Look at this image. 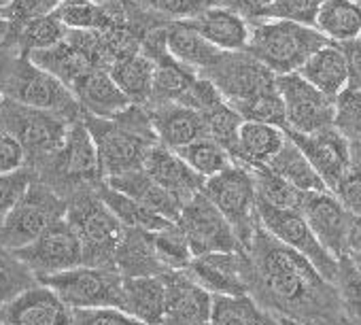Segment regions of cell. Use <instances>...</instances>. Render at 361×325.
Returning a JSON list of instances; mask_svg holds the SVG:
<instances>
[{"label":"cell","instance_id":"obj_46","mask_svg":"<svg viewBox=\"0 0 361 325\" xmlns=\"http://www.w3.org/2000/svg\"><path fill=\"white\" fill-rule=\"evenodd\" d=\"M338 262H340V270H338L336 287L340 291L348 325H353L361 321V268H357L348 257H342Z\"/></svg>","mask_w":361,"mask_h":325},{"label":"cell","instance_id":"obj_44","mask_svg":"<svg viewBox=\"0 0 361 325\" xmlns=\"http://www.w3.org/2000/svg\"><path fill=\"white\" fill-rule=\"evenodd\" d=\"M245 121H257V123H270L279 128H287V111L283 96L279 94V87L272 92H264L243 104L234 106Z\"/></svg>","mask_w":361,"mask_h":325},{"label":"cell","instance_id":"obj_62","mask_svg":"<svg viewBox=\"0 0 361 325\" xmlns=\"http://www.w3.org/2000/svg\"><path fill=\"white\" fill-rule=\"evenodd\" d=\"M359 3H361V0H359Z\"/></svg>","mask_w":361,"mask_h":325},{"label":"cell","instance_id":"obj_55","mask_svg":"<svg viewBox=\"0 0 361 325\" xmlns=\"http://www.w3.org/2000/svg\"><path fill=\"white\" fill-rule=\"evenodd\" d=\"M344 257H348L357 268H361V215H353V221L346 234Z\"/></svg>","mask_w":361,"mask_h":325},{"label":"cell","instance_id":"obj_37","mask_svg":"<svg viewBox=\"0 0 361 325\" xmlns=\"http://www.w3.org/2000/svg\"><path fill=\"white\" fill-rule=\"evenodd\" d=\"M64 0H11L0 9V49H7L11 41L35 20L56 13Z\"/></svg>","mask_w":361,"mask_h":325},{"label":"cell","instance_id":"obj_49","mask_svg":"<svg viewBox=\"0 0 361 325\" xmlns=\"http://www.w3.org/2000/svg\"><path fill=\"white\" fill-rule=\"evenodd\" d=\"M334 194L353 215H361V145H350V166Z\"/></svg>","mask_w":361,"mask_h":325},{"label":"cell","instance_id":"obj_39","mask_svg":"<svg viewBox=\"0 0 361 325\" xmlns=\"http://www.w3.org/2000/svg\"><path fill=\"white\" fill-rule=\"evenodd\" d=\"M255 177V188H257V200L281 209V211H298L304 213V204L308 198V192L298 190L295 185H291L289 181H285L283 177L274 175L268 166L253 171Z\"/></svg>","mask_w":361,"mask_h":325},{"label":"cell","instance_id":"obj_2","mask_svg":"<svg viewBox=\"0 0 361 325\" xmlns=\"http://www.w3.org/2000/svg\"><path fill=\"white\" fill-rule=\"evenodd\" d=\"M83 121L96 142L104 179L142 168L149 151L159 142L147 106L130 104L115 117L83 113Z\"/></svg>","mask_w":361,"mask_h":325},{"label":"cell","instance_id":"obj_13","mask_svg":"<svg viewBox=\"0 0 361 325\" xmlns=\"http://www.w3.org/2000/svg\"><path fill=\"white\" fill-rule=\"evenodd\" d=\"M176 226L185 232L194 257L245 249L230 221L202 192L183 207Z\"/></svg>","mask_w":361,"mask_h":325},{"label":"cell","instance_id":"obj_41","mask_svg":"<svg viewBox=\"0 0 361 325\" xmlns=\"http://www.w3.org/2000/svg\"><path fill=\"white\" fill-rule=\"evenodd\" d=\"M176 153L204 179H211L234 164L232 155L217 140H213L209 136L176 149Z\"/></svg>","mask_w":361,"mask_h":325},{"label":"cell","instance_id":"obj_32","mask_svg":"<svg viewBox=\"0 0 361 325\" xmlns=\"http://www.w3.org/2000/svg\"><path fill=\"white\" fill-rule=\"evenodd\" d=\"M314 28L331 43L361 39V3L359 0H323Z\"/></svg>","mask_w":361,"mask_h":325},{"label":"cell","instance_id":"obj_20","mask_svg":"<svg viewBox=\"0 0 361 325\" xmlns=\"http://www.w3.org/2000/svg\"><path fill=\"white\" fill-rule=\"evenodd\" d=\"M304 217L319 243L336 259H342L346 234L353 221V213L342 204V200L334 192H308Z\"/></svg>","mask_w":361,"mask_h":325},{"label":"cell","instance_id":"obj_57","mask_svg":"<svg viewBox=\"0 0 361 325\" xmlns=\"http://www.w3.org/2000/svg\"><path fill=\"white\" fill-rule=\"evenodd\" d=\"M85 3H96V5H102V3H109V0H85Z\"/></svg>","mask_w":361,"mask_h":325},{"label":"cell","instance_id":"obj_52","mask_svg":"<svg viewBox=\"0 0 361 325\" xmlns=\"http://www.w3.org/2000/svg\"><path fill=\"white\" fill-rule=\"evenodd\" d=\"M26 166V153L22 145L5 130L0 128V175H7Z\"/></svg>","mask_w":361,"mask_h":325},{"label":"cell","instance_id":"obj_43","mask_svg":"<svg viewBox=\"0 0 361 325\" xmlns=\"http://www.w3.org/2000/svg\"><path fill=\"white\" fill-rule=\"evenodd\" d=\"M39 285L37 274L9 249L0 247V306Z\"/></svg>","mask_w":361,"mask_h":325},{"label":"cell","instance_id":"obj_6","mask_svg":"<svg viewBox=\"0 0 361 325\" xmlns=\"http://www.w3.org/2000/svg\"><path fill=\"white\" fill-rule=\"evenodd\" d=\"M71 123L56 113L26 106L11 98H5L0 104V128H5L22 145L26 166L37 175L64 145Z\"/></svg>","mask_w":361,"mask_h":325},{"label":"cell","instance_id":"obj_9","mask_svg":"<svg viewBox=\"0 0 361 325\" xmlns=\"http://www.w3.org/2000/svg\"><path fill=\"white\" fill-rule=\"evenodd\" d=\"M68 200L43 181H32L22 200L0 226V247L18 251L37 240L47 228L64 219Z\"/></svg>","mask_w":361,"mask_h":325},{"label":"cell","instance_id":"obj_34","mask_svg":"<svg viewBox=\"0 0 361 325\" xmlns=\"http://www.w3.org/2000/svg\"><path fill=\"white\" fill-rule=\"evenodd\" d=\"M268 168L302 192H329L325 181L319 177L314 166L308 161V157L289 136L283 149L272 157Z\"/></svg>","mask_w":361,"mask_h":325},{"label":"cell","instance_id":"obj_35","mask_svg":"<svg viewBox=\"0 0 361 325\" xmlns=\"http://www.w3.org/2000/svg\"><path fill=\"white\" fill-rule=\"evenodd\" d=\"M98 194L100 198L106 202V207L115 213V217L126 226V228H134V230H147V232H159L164 228H168L170 219L161 217L159 213L151 211L149 207L136 202L134 198L113 190L111 185H106L104 181L98 185Z\"/></svg>","mask_w":361,"mask_h":325},{"label":"cell","instance_id":"obj_11","mask_svg":"<svg viewBox=\"0 0 361 325\" xmlns=\"http://www.w3.org/2000/svg\"><path fill=\"white\" fill-rule=\"evenodd\" d=\"M200 75L215 83L230 106L276 90V75L247 51H224L219 60Z\"/></svg>","mask_w":361,"mask_h":325},{"label":"cell","instance_id":"obj_27","mask_svg":"<svg viewBox=\"0 0 361 325\" xmlns=\"http://www.w3.org/2000/svg\"><path fill=\"white\" fill-rule=\"evenodd\" d=\"M168 287L164 274L126 278L123 283V310L147 325H161L166 319Z\"/></svg>","mask_w":361,"mask_h":325},{"label":"cell","instance_id":"obj_56","mask_svg":"<svg viewBox=\"0 0 361 325\" xmlns=\"http://www.w3.org/2000/svg\"><path fill=\"white\" fill-rule=\"evenodd\" d=\"M281 325H306V323H300V321H293V319H285V317H279Z\"/></svg>","mask_w":361,"mask_h":325},{"label":"cell","instance_id":"obj_17","mask_svg":"<svg viewBox=\"0 0 361 325\" xmlns=\"http://www.w3.org/2000/svg\"><path fill=\"white\" fill-rule=\"evenodd\" d=\"M285 134L302 149L329 192H336L344 173L350 166V142L334 128H323L310 134L285 130Z\"/></svg>","mask_w":361,"mask_h":325},{"label":"cell","instance_id":"obj_5","mask_svg":"<svg viewBox=\"0 0 361 325\" xmlns=\"http://www.w3.org/2000/svg\"><path fill=\"white\" fill-rule=\"evenodd\" d=\"M68 223L83 247V266L115 268V253L126 234V226L100 198L98 188L79 190L68 198Z\"/></svg>","mask_w":361,"mask_h":325},{"label":"cell","instance_id":"obj_38","mask_svg":"<svg viewBox=\"0 0 361 325\" xmlns=\"http://www.w3.org/2000/svg\"><path fill=\"white\" fill-rule=\"evenodd\" d=\"M66 24L62 22V18L56 13H49L45 18H39L35 22H30L13 41L5 51L11 54H22V56H30L35 51L54 47L58 43H62L66 39Z\"/></svg>","mask_w":361,"mask_h":325},{"label":"cell","instance_id":"obj_25","mask_svg":"<svg viewBox=\"0 0 361 325\" xmlns=\"http://www.w3.org/2000/svg\"><path fill=\"white\" fill-rule=\"evenodd\" d=\"M115 268L123 278L159 276L168 272L155 251L153 232L134 228H126L121 245L115 253Z\"/></svg>","mask_w":361,"mask_h":325},{"label":"cell","instance_id":"obj_36","mask_svg":"<svg viewBox=\"0 0 361 325\" xmlns=\"http://www.w3.org/2000/svg\"><path fill=\"white\" fill-rule=\"evenodd\" d=\"M211 325H281V321L251 295H215Z\"/></svg>","mask_w":361,"mask_h":325},{"label":"cell","instance_id":"obj_42","mask_svg":"<svg viewBox=\"0 0 361 325\" xmlns=\"http://www.w3.org/2000/svg\"><path fill=\"white\" fill-rule=\"evenodd\" d=\"M153 243H155V251L168 272L188 270L190 264L194 262L190 240H188L185 232L176 226V221L159 232H153Z\"/></svg>","mask_w":361,"mask_h":325},{"label":"cell","instance_id":"obj_1","mask_svg":"<svg viewBox=\"0 0 361 325\" xmlns=\"http://www.w3.org/2000/svg\"><path fill=\"white\" fill-rule=\"evenodd\" d=\"M255 278L251 298L276 317L306 325H348L340 291L295 249L262 226L249 247Z\"/></svg>","mask_w":361,"mask_h":325},{"label":"cell","instance_id":"obj_50","mask_svg":"<svg viewBox=\"0 0 361 325\" xmlns=\"http://www.w3.org/2000/svg\"><path fill=\"white\" fill-rule=\"evenodd\" d=\"M323 0H274L266 20H291L314 26Z\"/></svg>","mask_w":361,"mask_h":325},{"label":"cell","instance_id":"obj_31","mask_svg":"<svg viewBox=\"0 0 361 325\" xmlns=\"http://www.w3.org/2000/svg\"><path fill=\"white\" fill-rule=\"evenodd\" d=\"M109 73L132 104L149 106L153 96V77H155V64L151 58H147L142 51L132 54L128 58L117 60L109 68Z\"/></svg>","mask_w":361,"mask_h":325},{"label":"cell","instance_id":"obj_26","mask_svg":"<svg viewBox=\"0 0 361 325\" xmlns=\"http://www.w3.org/2000/svg\"><path fill=\"white\" fill-rule=\"evenodd\" d=\"M287 142V134L279 125L245 121L238 132V149L234 164L247 166L249 171H257L268 166L272 157Z\"/></svg>","mask_w":361,"mask_h":325},{"label":"cell","instance_id":"obj_8","mask_svg":"<svg viewBox=\"0 0 361 325\" xmlns=\"http://www.w3.org/2000/svg\"><path fill=\"white\" fill-rule=\"evenodd\" d=\"M202 194L221 211V215L230 221L236 236L240 238L243 247L249 251L255 232L262 226L253 171L240 164H232L224 173L207 179Z\"/></svg>","mask_w":361,"mask_h":325},{"label":"cell","instance_id":"obj_59","mask_svg":"<svg viewBox=\"0 0 361 325\" xmlns=\"http://www.w3.org/2000/svg\"><path fill=\"white\" fill-rule=\"evenodd\" d=\"M3 100H5V92H3V87H0V104H3Z\"/></svg>","mask_w":361,"mask_h":325},{"label":"cell","instance_id":"obj_24","mask_svg":"<svg viewBox=\"0 0 361 325\" xmlns=\"http://www.w3.org/2000/svg\"><path fill=\"white\" fill-rule=\"evenodd\" d=\"M83 113L96 117H115L132 102L113 81L111 73L104 68L90 70L83 79H79L73 87Z\"/></svg>","mask_w":361,"mask_h":325},{"label":"cell","instance_id":"obj_18","mask_svg":"<svg viewBox=\"0 0 361 325\" xmlns=\"http://www.w3.org/2000/svg\"><path fill=\"white\" fill-rule=\"evenodd\" d=\"M5 325H73V308L47 285L39 283L0 306Z\"/></svg>","mask_w":361,"mask_h":325},{"label":"cell","instance_id":"obj_45","mask_svg":"<svg viewBox=\"0 0 361 325\" xmlns=\"http://www.w3.org/2000/svg\"><path fill=\"white\" fill-rule=\"evenodd\" d=\"M334 128L350 145H361V90L346 87L336 96Z\"/></svg>","mask_w":361,"mask_h":325},{"label":"cell","instance_id":"obj_51","mask_svg":"<svg viewBox=\"0 0 361 325\" xmlns=\"http://www.w3.org/2000/svg\"><path fill=\"white\" fill-rule=\"evenodd\" d=\"M73 325H142L121 308H73Z\"/></svg>","mask_w":361,"mask_h":325},{"label":"cell","instance_id":"obj_33","mask_svg":"<svg viewBox=\"0 0 361 325\" xmlns=\"http://www.w3.org/2000/svg\"><path fill=\"white\" fill-rule=\"evenodd\" d=\"M32 62H37L41 68H45L47 73H51L54 77H58L66 87H75V83L79 79H83L90 70H94L96 66L92 64V60L73 43H68L66 39L54 47L41 49L30 54Z\"/></svg>","mask_w":361,"mask_h":325},{"label":"cell","instance_id":"obj_16","mask_svg":"<svg viewBox=\"0 0 361 325\" xmlns=\"http://www.w3.org/2000/svg\"><path fill=\"white\" fill-rule=\"evenodd\" d=\"M13 253L37 274V278L83 266L81 240L66 217L47 228L37 240Z\"/></svg>","mask_w":361,"mask_h":325},{"label":"cell","instance_id":"obj_12","mask_svg":"<svg viewBox=\"0 0 361 325\" xmlns=\"http://www.w3.org/2000/svg\"><path fill=\"white\" fill-rule=\"evenodd\" d=\"M257 213H259V223L266 232H270L276 240H281L283 245L295 249L306 259H310L327 281H331V283L338 281L340 262L319 243V238L314 236L312 228L308 226L304 213L281 211V209L268 207L259 200H257Z\"/></svg>","mask_w":361,"mask_h":325},{"label":"cell","instance_id":"obj_29","mask_svg":"<svg viewBox=\"0 0 361 325\" xmlns=\"http://www.w3.org/2000/svg\"><path fill=\"white\" fill-rule=\"evenodd\" d=\"M308 83H312L323 94L336 98L348 87V70L346 60L338 43H327L319 51H314L308 62L298 70Z\"/></svg>","mask_w":361,"mask_h":325},{"label":"cell","instance_id":"obj_47","mask_svg":"<svg viewBox=\"0 0 361 325\" xmlns=\"http://www.w3.org/2000/svg\"><path fill=\"white\" fill-rule=\"evenodd\" d=\"M132 3L166 18L168 22L194 20L217 5L215 0H132Z\"/></svg>","mask_w":361,"mask_h":325},{"label":"cell","instance_id":"obj_30","mask_svg":"<svg viewBox=\"0 0 361 325\" xmlns=\"http://www.w3.org/2000/svg\"><path fill=\"white\" fill-rule=\"evenodd\" d=\"M166 43H168V51L178 62L196 68L198 73L211 68L224 54L185 22H170L166 26Z\"/></svg>","mask_w":361,"mask_h":325},{"label":"cell","instance_id":"obj_54","mask_svg":"<svg viewBox=\"0 0 361 325\" xmlns=\"http://www.w3.org/2000/svg\"><path fill=\"white\" fill-rule=\"evenodd\" d=\"M344 60H346V70H348V87L361 90V39L348 41V43H338Z\"/></svg>","mask_w":361,"mask_h":325},{"label":"cell","instance_id":"obj_28","mask_svg":"<svg viewBox=\"0 0 361 325\" xmlns=\"http://www.w3.org/2000/svg\"><path fill=\"white\" fill-rule=\"evenodd\" d=\"M104 183L111 185L113 190L134 198L136 202L149 207L151 211L159 213L161 217H166L170 221H176L180 211H183V204H180L172 194H168L161 185H157L142 168L109 177V179H104Z\"/></svg>","mask_w":361,"mask_h":325},{"label":"cell","instance_id":"obj_40","mask_svg":"<svg viewBox=\"0 0 361 325\" xmlns=\"http://www.w3.org/2000/svg\"><path fill=\"white\" fill-rule=\"evenodd\" d=\"M200 115H202V119L207 123L209 138L217 140L234 159L236 149H238V132H240V125L245 123L240 113L234 106H230L226 102V98H221L219 102L204 109Z\"/></svg>","mask_w":361,"mask_h":325},{"label":"cell","instance_id":"obj_53","mask_svg":"<svg viewBox=\"0 0 361 325\" xmlns=\"http://www.w3.org/2000/svg\"><path fill=\"white\" fill-rule=\"evenodd\" d=\"M272 3H274V0H226L224 7L236 11L249 24H255V22H262V20L268 18V11H270Z\"/></svg>","mask_w":361,"mask_h":325},{"label":"cell","instance_id":"obj_14","mask_svg":"<svg viewBox=\"0 0 361 325\" xmlns=\"http://www.w3.org/2000/svg\"><path fill=\"white\" fill-rule=\"evenodd\" d=\"M276 87L287 111V128L300 134H310L334 125L336 98L323 94L308 83L300 73L276 75Z\"/></svg>","mask_w":361,"mask_h":325},{"label":"cell","instance_id":"obj_22","mask_svg":"<svg viewBox=\"0 0 361 325\" xmlns=\"http://www.w3.org/2000/svg\"><path fill=\"white\" fill-rule=\"evenodd\" d=\"M147 111L151 115L159 142L170 147L172 151L209 136L202 115L192 106L180 102H161L149 104Z\"/></svg>","mask_w":361,"mask_h":325},{"label":"cell","instance_id":"obj_19","mask_svg":"<svg viewBox=\"0 0 361 325\" xmlns=\"http://www.w3.org/2000/svg\"><path fill=\"white\" fill-rule=\"evenodd\" d=\"M168 306L161 325H211L215 295L198 285L185 270L166 272Z\"/></svg>","mask_w":361,"mask_h":325},{"label":"cell","instance_id":"obj_3","mask_svg":"<svg viewBox=\"0 0 361 325\" xmlns=\"http://www.w3.org/2000/svg\"><path fill=\"white\" fill-rule=\"evenodd\" d=\"M0 87L5 98L56 113L68 121L83 117L77 96L58 77L32 62L30 56L5 51L0 56Z\"/></svg>","mask_w":361,"mask_h":325},{"label":"cell","instance_id":"obj_7","mask_svg":"<svg viewBox=\"0 0 361 325\" xmlns=\"http://www.w3.org/2000/svg\"><path fill=\"white\" fill-rule=\"evenodd\" d=\"M37 177L66 200L79 190L98 188L104 181L98 149L83 117L71 123L64 145Z\"/></svg>","mask_w":361,"mask_h":325},{"label":"cell","instance_id":"obj_58","mask_svg":"<svg viewBox=\"0 0 361 325\" xmlns=\"http://www.w3.org/2000/svg\"><path fill=\"white\" fill-rule=\"evenodd\" d=\"M7 5H11V0H0V9L7 7Z\"/></svg>","mask_w":361,"mask_h":325},{"label":"cell","instance_id":"obj_48","mask_svg":"<svg viewBox=\"0 0 361 325\" xmlns=\"http://www.w3.org/2000/svg\"><path fill=\"white\" fill-rule=\"evenodd\" d=\"M37 173L28 166L0 175V226L9 217V213L16 209V204L22 200L26 190L30 188L32 181H37Z\"/></svg>","mask_w":361,"mask_h":325},{"label":"cell","instance_id":"obj_61","mask_svg":"<svg viewBox=\"0 0 361 325\" xmlns=\"http://www.w3.org/2000/svg\"><path fill=\"white\" fill-rule=\"evenodd\" d=\"M353 325H361V321H359V323H353Z\"/></svg>","mask_w":361,"mask_h":325},{"label":"cell","instance_id":"obj_60","mask_svg":"<svg viewBox=\"0 0 361 325\" xmlns=\"http://www.w3.org/2000/svg\"><path fill=\"white\" fill-rule=\"evenodd\" d=\"M0 325H5V321H3V319H0Z\"/></svg>","mask_w":361,"mask_h":325},{"label":"cell","instance_id":"obj_10","mask_svg":"<svg viewBox=\"0 0 361 325\" xmlns=\"http://www.w3.org/2000/svg\"><path fill=\"white\" fill-rule=\"evenodd\" d=\"M39 283L54 289L71 308H121L126 278L117 268L77 266L64 272L39 276Z\"/></svg>","mask_w":361,"mask_h":325},{"label":"cell","instance_id":"obj_4","mask_svg":"<svg viewBox=\"0 0 361 325\" xmlns=\"http://www.w3.org/2000/svg\"><path fill=\"white\" fill-rule=\"evenodd\" d=\"M327 43L329 39L314 26L291 20H262L251 24V39L245 51L274 75H289L298 73Z\"/></svg>","mask_w":361,"mask_h":325},{"label":"cell","instance_id":"obj_21","mask_svg":"<svg viewBox=\"0 0 361 325\" xmlns=\"http://www.w3.org/2000/svg\"><path fill=\"white\" fill-rule=\"evenodd\" d=\"M142 171L161 185L168 194H172L180 204H188L194 196H198L204 188V177H200L188 161L170 147L157 142L142 164Z\"/></svg>","mask_w":361,"mask_h":325},{"label":"cell","instance_id":"obj_23","mask_svg":"<svg viewBox=\"0 0 361 325\" xmlns=\"http://www.w3.org/2000/svg\"><path fill=\"white\" fill-rule=\"evenodd\" d=\"M185 24L221 51H245L251 39V24L224 5H215Z\"/></svg>","mask_w":361,"mask_h":325},{"label":"cell","instance_id":"obj_15","mask_svg":"<svg viewBox=\"0 0 361 325\" xmlns=\"http://www.w3.org/2000/svg\"><path fill=\"white\" fill-rule=\"evenodd\" d=\"M185 272L213 295H230V298L251 295L253 278H255L253 259L247 249L194 257V262Z\"/></svg>","mask_w":361,"mask_h":325}]
</instances>
